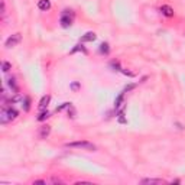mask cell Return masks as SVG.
Returning <instances> with one entry per match:
<instances>
[{"label": "cell", "mask_w": 185, "mask_h": 185, "mask_svg": "<svg viewBox=\"0 0 185 185\" xmlns=\"http://www.w3.org/2000/svg\"><path fill=\"white\" fill-rule=\"evenodd\" d=\"M74 18H75V13H74L72 10L65 9L64 12H62V16H61L59 23H61L62 28H70V26L74 23Z\"/></svg>", "instance_id": "obj_1"}, {"label": "cell", "mask_w": 185, "mask_h": 185, "mask_svg": "<svg viewBox=\"0 0 185 185\" xmlns=\"http://www.w3.org/2000/svg\"><path fill=\"white\" fill-rule=\"evenodd\" d=\"M66 147H77V149H86V151H95V146L93 143L87 142V140H81V142H71L66 143Z\"/></svg>", "instance_id": "obj_2"}, {"label": "cell", "mask_w": 185, "mask_h": 185, "mask_svg": "<svg viewBox=\"0 0 185 185\" xmlns=\"http://www.w3.org/2000/svg\"><path fill=\"white\" fill-rule=\"evenodd\" d=\"M20 41H22L20 33H13L12 36H9V38H7V41H6V46H7V48H13V46H16V45H18Z\"/></svg>", "instance_id": "obj_3"}, {"label": "cell", "mask_w": 185, "mask_h": 185, "mask_svg": "<svg viewBox=\"0 0 185 185\" xmlns=\"http://www.w3.org/2000/svg\"><path fill=\"white\" fill-rule=\"evenodd\" d=\"M49 133H51V126L45 124V126H42L41 130H39V138H41V139H46L48 136H49Z\"/></svg>", "instance_id": "obj_4"}, {"label": "cell", "mask_w": 185, "mask_h": 185, "mask_svg": "<svg viewBox=\"0 0 185 185\" xmlns=\"http://www.w3.org/2000/svg\"><path fill=\"white\" fill-rule=\"evenodd\" d=\"M95 38H97V35L94 32H87L86 35L81 36V42H93L95 41Z\"/></svg>", "instance_id": "obj_5"}, {"label": "cell", "mask_w": 185, "mask_h": 185, "mask_svg": "<svg viewBox=\"0 0 185 185\" xmlns=\"http://www.w3.org/2000/svg\"><path fill=\"white\" fill-rule=\"evenodd\" d=\"M38 7H39V10L46 12V10L51 9V2H49V0H39V2H38Z\"/></svg>", "instance_id": "obj_6"}, {"label": "cell", "mask_w": 185, "mask_h": 185, "mask_svg": "<svg viewBox=\"0 0 185 185\" xmlns=\"http://www.w3.org/2000/svg\"><path fill=\"white\" fill-rule=\"evenodd\" d=\"M161 12H162V14H165L166 18H171V16H174V9H172L171 6H166V5L161 6Z\"/></svg>", "instance_id": "obj_7"}, {"label": "cell", "mask_w": 185, "mask_h": 185, "mask_svg": "<svg viewBox=\"0 0 185 185\" xmlns=\"http://www.w3.org/2000/svg\"><path fill=\"white\" fill-rule=\"evenodd\" d=\"M51 101V95H43L42 99H41V103H39V110L42 111L48 107V103Z\"/></svg>", "instance_id": "obj_8"}, {"label": "cell", "mask_w": 185, "mask_h": 185, "mask_svg": "<svg viewBox=\"0 0 185 185\" xmlns=\"http://www.w3.org/2000/svg\"><path fill=\"white\" fill-rule=\"evenodd\" d=\"M7 84H9V87L12 88L13 93H18V91H19V87H18V84H16V78H14V77L7 78Z\"/></svg>", "instance_id": "obj_9"}, {"label": "cell", "mask_w": 185, "mask_h": 185, "mask_svg": "<svg viewBox=\"0 0 185 185\" xmlns=\"http://www.w3.org/2000/svg\"><path fill=\"white\" fill-rule=\"evenodd\" d=\"M140 182H142V184H156V185L165 184L163 179H155V178H146V179H142Z\"/></svg>", "instance_id": "obj_10"}, {"label": "cell", "mask_w": 185, "mask_h": 185, "mask_svg": "<svg viewBox=\"0 0 185 185\" xmlns=\"http://www.w3.org/2000/svg\"><path fill=\"white\" fill-rule=\"evenodd\" d=\"M6 110V113H7V116L10 117V120H14L16 117H18V110L16 109H13V107H7V109H5Z\"/></svg>", "instance_id": "obj_11"}, {"label": "cell", "mask_w": 185, "mask_h": 185, "mask_svg": "<svg viewBox=\"0 0 185 185\" xmlns=\"http://www.w3.org/2000/svg\"><path fill=\"white\" fill-rule=\"evenodd\" d=\"M109 51H110V48H109V43L107 42H103L101 45H100V52L101 54H106V55H107Z\"/></svg>", "instance_id": "obj_12"}, {"label": "cell", "mask_w": 185, "mask_h": 185, "mask_svg": "<svg viewBox=\"0 0 185 185\" xmlns=\"http://www.w3.org/2000/svg\"><path fill=\"white\" fill-rule=\"evenodd\" d=\"M0 122L5 124V123H7V122H10V117L7 116V113H6V110H3L2 111V117H0Z\"/></svg>", "instance_id": "obj_13"}, {"label": "cell", "mask_w": 185, "mask_h": 185, "mask_svg": "<svg viewBox=\"0 0 185 185\" xmlns=\"http://www.w3.org/2000/svg\"><path fill=\"white\" fill-rule=\"evenodd\" d=\"M48 117H49V113H48V111H41V113H39V116H38V120L39 122H43V120H46Z\"/></svg>", "instance_id": "obj_14"}, {"label": "cell", "mask_w": 185, "mask_h": 185, "mask_svg": "<svg viewBox=\"0 0 185 185\" xmlns=\"http://www.w3.org/2000/svg\"><path fill=\"white\" fill-rule=\"evenodd\" d=\"M22 106H23L25 111H28L29 107H30V99H29V97H25V99H23V104H22Z\"/></svg>", "instance_id": "obj_15"}, {"label": "cell", "mask_w": 185, "mask_h": 185, "mask_svg": "<svg viewBox=\"0 0 185 185\" xmlns=\"http://www.w3.org/2000/svg\"><path fill=\"white\" fill-rule=\"evenodd\" d=\"M2 70H3V72H7V71H10V70H12V65H10L9 62L3 61V62H2Z\"/></svg>", "instance_id": "obj_16"}, {"label": "cell", "mask_w": 185, "mask_h": 185, "mask_svg": "<svg viewBox=\"0 0 185 185\" xmlns=\"http://www.w3.org/2000/svg\"><path fill=\"white\" fill-rule=\"evenodd\" d=\"M75 114H77V111H75V109L72 107V104L68 107V117H71V119H74L75 117Z\"/></svg>", "instance_id": "obj_17"}, {"label": "cell", "mask_w": 185, "mask_h": 185, "mask_svg": "<svg viewBox=\"0 0 185 185\" xmlns=\"http://www.w3.org/2000/svg\"><path fill=\"white\" fill-rule=\"evenodd\" d=\"M77 51H82V52H86V48L82 46V45H77V46H75V48H74V49H72L71 52H72V54H74V52H77Z\"/></svg>", "instance_id": "obj_18"}, {"label": "cell", "mask_w": 185, "mask_h": 185, "mask_svg": "<svg viewBox=\"0 0 185 185\" xmlns=\"http://www.w3.org/2000/svg\"><path fill=\"white\" fill-rule=\"evenodd\" d=\"M123 93H122V94L119 95V97H117V99H116V109H117V107H119L120 106V103H122V101H123Z\"/></svg>", "instance_id": "obj_19"}, {"label": "cell", "mask_w": 185, "mask_h": 185, "mask_svg": "<svg viewBox=\"0 0 185 185\" xmlns=\"http://www.w3.org/2000/svg\"><path fill=\"white\" fill-rule=\"evenodd\" d=\"M6 13V5H5V2H2V14H5Z\"/></svg>", "instance_id": "obj_20"}, {"label": "cell", "mask_w": 185, "mask_h": 185, "mask_svg": "<svg viewBox=\"0 0 185 185\" xmlns=\"http://www.w3.org/2000/svg\"><path fill=\"white\" fill-rule=\"evenodd\" d=\"M78 87H80V84H78V82H74V84L71 86V88L72 90H78Z\"/></svg>", "instance_id": "obj_21"}]
</instances>
